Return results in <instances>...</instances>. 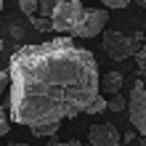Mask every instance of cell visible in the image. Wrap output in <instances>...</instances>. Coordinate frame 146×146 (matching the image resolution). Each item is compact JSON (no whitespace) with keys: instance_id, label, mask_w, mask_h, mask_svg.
<instances>
[{"instance_id":"obj_13","label":"cell","mask_w":146,"mask_h":146,"mask_svg":"<svg viewBox=\"0 0 146 146\" xmlns=\"http://www.w3.org/2000/svg\"><path fill=\"white\" fill-rule=\"evenodd\" d=\"M135 61H138V72L146 74V42L138 48V53H135Z\"/></svg>"},{"instance_id":"obj_6","label":"cell","mask_w":146,"mask_h":146,"mask_svg":"<svg viewBox=\"0 0 146 146\" xmlns=\"http://www.w3.org/2000/svg\"><path fill=\"white\" fill-rule=\"evenodd\" d=\"M88 143L90 146H119L122 143V135L111 122H101V125H93L88 130Z\"/></svg>"},{"instance_id":"obj_1","label":"cell","mask_w":146,"mask_h":146,"mask_svg":"<svg viewBox=\"0 0 146 146\" xmlns=\"http://www.w3.org/2000/svg\"><path fill=\"white\" fill-rule=\"evenodd\" d=\"M11 119L29 130L88 114L101 96L98 61L72 37L21 45L8 61Z\"/></svg>"},{"instance_id":"obj_3","label":"cell","mask_w":146,"mask_h":146,"mask_svg":"<svg viewBox=\"0 0 146 146\" xmlns=\"http://www.w3.org/2000/svg\"><path fill=\"white\" fill-rule=\"evenodd\" d=\"M85 8L80 0H72V3H58V8L53 11L50 21H53V29L61 32V35H72V29L80 24V19L85 16Z\"/></svg>"},{"instance_id":"obj_21","label":"cell","mask_w":146,"mask_h":146,"mask_svg":"<svg viewBox=\"0 0 146 146\" xmlns=\"http://www.w3.org/2000/svg\"><path fill=\"white\" fill-rule=\"evenodd\" d=\"M3 3H5V0H0V13H3Z\"/></svg>"},{"instance_id":"obj_19","label":"cell","mask_w":146,"mask_h":146,"mask_svg":"<svg viewBox=\"0 0 146 146\" xmlns=\"http://www.w3.org/2000/svg\"><path fill=\"white\" fill-rule=\"evenodd\" d=\"M135 3H138V5H141V8H146V0H135Z\"/></svg>"},{"instance_id":"obj_5","label":"cell","mask_w":146,"mask_h":146,"mask_svg":"<svg viewBox=\"0 0 146 146\" xmlns=\"http://www.w3.org/2000/svg\"><path fill=\"white\" fill-rule=\"evenodd\" d=\"M106 21H109L106 8H90V11H85V16L80 19V24L72 29L69 37H96V35L104 32Z\"/></svg>"},{"instance_id":"obj_22","label":"cell","mask_w":146,"mask_h":146,"mask_svg":"<svg viewBox=\"0 0 146 146\" xmlns=\"http://www.w3.org/2000/svg\"><path fill=\"white\" fill-rule=\"evenodd\" d=\"M58 3H72V0H58Z\"/></svg>"},{"instance_id":"obj_8","label":"cell","mask_w":146,"mask_h":146,"mask_svg":"<svg viewBox=\"0 0 146 146\" xmlns=\"http://www.w3.org/2000/svg\"><path fill=\"white\" fill-rule=\"evenodd\" d=\"M19 11L24 16H29V19H35L40 13V5H37V0H19Z\"/></svg>"},{"instance_id":"obj_4","label":"cell","mask_w":146,"mask_h":146,"mask_svg":"<svg viewBox=\"0 0 146 146\" xmlns=\"http://www.w3.org/2000/svg\"><path fill=\"white\" fill-rule=\"evenodd\" d=\"M104 50L109 53V58H114V61H125V58L138 53V40L111 29V32H104Z\"/></svg>"},{"instance_id":"obj_17","label":"cell","mask_w":146,"mask_h":146,"mask_svg":"<svg viewBox=\"0 0 146 146\" xmlns=\"http://www.w3.org/2000/svg\"><path fill=\"white\" fill-rule=\"evenodd\" d=\"M11 37H13V40H21V37H24V29L13 24V27H11Z\"/></svg>"},{"instance_id":"obj_11","label":"cell","mask_w":146,"mask_h":146,"mask_svg":"<svg viewBox=\"0 0 146 146\" xmlns=\"http://www.w3.org/2000/svg\"><path fill=\"white\" fill-rule=\"evenodd\" d=\"M32 27H35L37 32H48V29H53V21L42 19V16H35V19H32Z\"/></svg>"},{"instance_id":"obj_2","label":"cell","mask_w":146,"mask_h":146,"mask_svg":"<svg viewBox=\"0 0 146 146\" xmlns=\"http://www.w3.org/2000/svg\"><path fill=\"white\" fill-rule=\"evenodd\" d=\"M127 117L135 133H141V146H146V85L141 80L133 82L130 98H127Z\"/></svg>"},{"instance_id":"obj_23","label":"cell","mask_w":146,"mask_h":146,"mask_svg":"<svg viewBox=\"0 0 146 146\" xmlns=\"http://www.w3.org/2000/svg\"><path fill=\"white\" fill-rule=\"evenodd\" d=\"M3 45H5V42H3V40H0V50H3Z\"/></svg>"},{"instance_id":"obj_15","label":"cell","mask_w":146,"mask_h":146,"mask_svg":"<svg viewBox=\"0 0 146 146\" xmlns=\"http://www.w3.org/2000/svg\"><path fill=\"white\" fill-rule=\"evenodd\" d=\"M98 3H104V8H125L130 0H98Z\"/></svg>"},{"instance_id":"obj_20","label":"cell","mask_w":146,"mask_h":146,"mask_svg":"<svg viewBox=\"0 0 146 146\" xmlns=\"http://www.w3.org/2000/svg\"><path fill=\"white\" fill-rule=\"evenodd\" d=\"M8 146H29V143H8Z\"/></svg>"},{"instance_id":"obj_18","label":"cell","mask_w":146,"mask_h":146,"mask_svg":"<svg viewBox=\"0 0 146 146\" xmlns=\"http://www.w3.org/2000/svg\"><path fill=\"white\" fill-rule=\"evenodd\" d=\"M133 138H135V130H130V133H125V135H122V141H125V143H133Z\"/></svg>"},{"instance_id":"obj_7","label":"cell","mask_w":146,"mask_h":146,"mask_svg":"<svg viewBox=\"0 0 146 146\" xmlns=\"http://www.w3.org/2000/svg\"><path fill=\"white\" fill-rule=\"evenodd\" d=\"M122 82H125V77L119 74V72H109L106 80H104V85H101V90L109 93V96H117V93L122 90Z\"/></svg>"},{"instance_id":"obj_9","label":"cell","mask_w":146,"mask_h":146,"mask_svg":"<svg viewBox=\"0 0 146 146\" xmlns=\"http://www.w3.org/2000/svg\"><path fill=\"white\" fill-rule=\"evenodd\" d=\"M37 5H40V13H37V16L50 19V16H53V11L58 8V0H37Z\"/></svg>"},{"instance_id":"obj_14","label":"cell","mask_w":146,"mask_h":146,"mask_svg":"<svg viewBox=\"0 0 146 146\" xmlns=\"http://www.w3.org/2000/svg\"><path fill=\"white\" fill-rule=\"evenodd\" d=\"M5 88L11 90V74H8V69H5V72H0V96L5 93Z\"/></svg>"},{"instance_id":"obj_12","label":"cell","mask_w":146,"mask_h":146,"mask_svg":"<svg viewBox=\"0 0 146 146\" xmlns=\"http://www.w3.org/2000/svg\"><path fill=\"white\" fill-rule=\"evenodd\" d=\"M106 109H109V101L104 96H98L96 101H93V106L88 109V114H101V111H106Z\"/></svg>"},{"instance_id":"obj_10","label":"cell","mask_w":146,"mask_h":146,"mask_svg":"<svg viewBox=\"0 0 146 146\" xmlns=\"http://www.w3.org/2000/svg\"><path fill=\"white\" fill-rule=\"evenodd\" d=\"M109 109H111V111H122V109H127V98L119 96V93H117V96H111V98H109Z\"/></svg>"},{"instance_id":"obj_16","label":"cell","mask_w":146,"mask_h":146,"mask_svg":"<svg viewBox=\"0 0 146 146\" xmlns=\"http://www.w3.org/2000/svg\"><path fill=\"white\" fill-rule=\"evenodd\" d=\"M8 130H11V125H8V117H5L3 106H0V135H5Z\"/></svg>"}]
</instances>
